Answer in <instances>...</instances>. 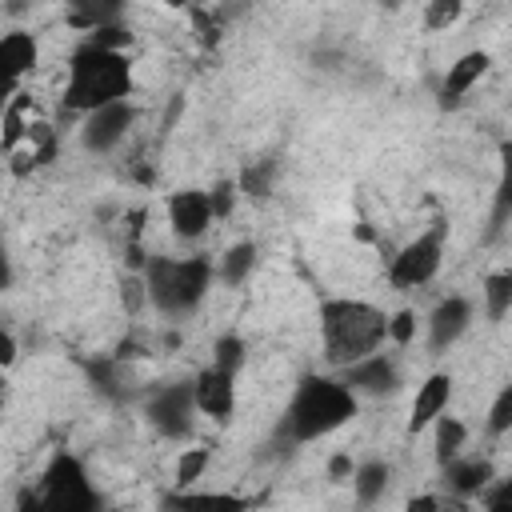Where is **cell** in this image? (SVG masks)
I'll return each instance as SVG.
<instances>
[{
    "instance_id": "cell-15",
    "label": "cell",
    "mask_w": 512,
    "mask_h": 512,
    "mask_svg": "<svg viewBox=\"0 0 512 512\" xmlns=\"http://www.w3.org/2000/svg\"><path fill=\"white\" fill-rule=\"evenodd\" d=\"M488 64H492V56L480 52V48H472V52H464L456 64H448V76H444V84H440V108H456V104L472 92V84L488 72Z\"/></svg>"
},
{
    "instance_id": "cell-6",
    "label": "cell",
    "mask_w": 512,
    "mask_h": 512,
    "mask_svg": "<svg viewBox=\"0 0 512 512\" xmlns=\"http://www.w3.org/2000/svg\"><path fill=\"white\" fill-rule=\"evenodd\" d=\"M444 240H448V224H444V220H436V224L424 228L416 240H408V244L392 256V264H388V284L400 288V292L424 288V284L440 272V264H444Z\"/></svg>"
},
{
    "instance_id": "cell-10",
    "label": "cell",
    "mask_w": 512,
    "mask_h": 512,
    "mask_svg": "<svg viewBox=\"0 0 512 512\" xmlns=\"http://www.w3.org/2000/svg\"><path fill=\"white\" fill-rule=\"evenodd\" d=\"M336 380H340L352 396H392V392L400 388V372H396V364H392L388 356H380V352H372V356L348 364Z\"/></svg>"
},
{
    "instance_id": "cell-25",
    "label": "cell",
    "mask_w": 512,
    "mask_h": 512,
    "mask_svg": "<svg viewBox=\"0 0 512 512\" xmlns=\"http://www.w3.org/2000/svg\"><path fill=\"white\" fill-rule=\"evenodd\" d=\"M244 340L236 336V332H224L216 344H212V368H220V372H228V376H236L240 368H244Z\"/></svg>"
},
{
    "instance_id": "cell-11",
    "label": "cell",
    "mask_w": 512,
    "mask_h": 512,
    "mask_svg": "<svg viewBox=\"0 0 512 512\" xmlns=\"http://www.w3.org/2000/svg\"><path fill=\"white\" fill-rule=\"evenodd\" d=\"M472 328V300L468 296H444L428 316V348L440 356L448 352L464 332Z\"/></svg>"
},
{
    "instance_id": "cell-8",
    "label": "cell",
    "mask_w": 512,
    "mask_h": 512,
    "mask_svg": "<svg viewBox=\"0 0 512 512\" xmlns=\"http://www.w3.org/2000/svg\"><path fill=\"white\" fill-rule=\"evenodd\" d=\"M132 124H136V108H132L128 100L108 104V108H96V112H88V116L80 120V144H84V152H92V156H108V152L132 132Z\"/></svg>"
},
{
    "instance_id": "cell-28",
    "label": "cell",
    "mask_w": 512,
    "mask_h": 512,
    "mask_svg": "<svg viewBox=\"0 0 512 512\" xmlns=\"http://www.w3.org/2000/svg\"><path fill=\"white\" fill-rule=\"evenodd\" d=\"M88 44H96V48H108V52H124V48L132 44V32H128L124 24H104V28L88 32Z\"/></svg>"
},
{
    "instance_id": "cell-22",
    "label": "cell",
    "mask_w": 512,
    "mask_h": 512,
    "mask_svg": "<svg viewBox=\"0 0 512 512\" xmlns=\"http://www.w3.org/2000/svg\"><path fill=\"white\" fill-rule=\"evenodd\" d=\"M480 296H484L488 320H504L512 308V272H488L480 284Z\"/></svg>"
},
{
    "instance_id": "cell-23",
    "label": "cell",
    "mask_w": 512,
    "mask_h": 512,
    "mask_svg": "<svg viewBox=\"0 0 512 512\" xmlns=\"http://www.w3.org/2000/svg\"><path fill=\"white\" fill-rule=\"evenodd\" d=\"M272 180H276V160L264 156V160H252V164L240 172L236 192H244V196H252V200H264V196L272 192Z\"/></svg>"
},
{
    "instance_id": "cell-14",
    "label": "cell",
    "mask_w": 512,
    "mask_h": 512,
    "mask_svg": "<svg viewBox=\"0 0 512 512\" xmlns=\"http://www.w3.org/2000/svg\"><path fill=\"white\" fill-rule=\"evenodd\" d=\"M492 480H496V468H492L488 456H456V460L444 464V488H448L456 500L480 496Z\"/></svg>"
},
{
    "instance_id": "cell-27",
    "label": "cell",
    "mask_w": 512,
    "mask_h": 512,
    "mask_svg": "<svg viewBox=\"0 0 512 512\" xmlns=\"http://www.w3.org/2000/svg\"><path fill=\"white\" fill-rule=\"evenodd\" d=\"M512 428V388H500L492 408H488V432L492 436H504Z\"/></svg>"
},
{
    "instance_id": "cell-3",
    "label": "cell",
    "mask_w": 512,
    "mask_h": 512,
    "mask_svg": "<svg viewBox=\"0 0 512 512\" xmlns=\"http://www.w3.org/2000/svg\"><path fill=\"white\" fill-rule=\"evenodd\" d=\"M132 96V60L124 52H108L96 44H80L68 56V80H64V108L72 112H96L108 104H120Z\"/></svg>"
},
{
    "instance_id": "cell-39",
    "label": "cell",
    "mask_w": 512,
    "mask_h": 512,
    "mask_svg": "<svg viewBox=\"0 0 512 512\" xmlns=\"http://www.w3.org/2000/svg\"><path fill=\"white\" fill-rule=\"evenodd\" d=\"M4 404H8V384H4V376H0V416H4Z\"/></svg>"
},
{
    "instance_id": "cell-38",
    "label": "cell",
    "mask_w": 512,
    "mask_h": 512,
    "mask_svg": "<svg viewBox=\"0 0 512 512\" xmlns=\"http://www.w3.org/2000/svg\"><path fill=\"white\" fill-rule=\"evenodd\" d=\"M8 288H12V256H8V248L0 240V292H8Z\"/></svg>"
},
{
    "instance_id": "cell-34",
    "label": "cell",
    "mask_w": 512,
    "mask_h": 512,
    "mask_svg": "<svg viewBox=\"0 0 512 512\" xmlns=\"http://www.w3.org/2000/svg\"><path fill=\"white\" fill-rule=\"evenodd\" d=\"M352 468H356V464H352V456H348V452L328 456V476H332V480H348V476H352Z\"/></svg>"
},
{
    "instance_id": "cell-33",
    "label": "cell",
    "mask_w": 512,
    "mask_h": 512,
    "mask_svg": "<svg viewBox=\"0 0 512 512\" xmlns=\"http://www.w3.org/2000/svg\"><path fill=\"white\" fill-rule=\"evenodd\" d=\"M192 24L200 28V40H204L208 48H212V44L220 40V24H216V20H212V16L204 12V8H196V12H192Z\"/></svg>"
},
{
    "instance_id": "cell-5",
    "label": "cell",
    "mask_w": 512,
    "mask_h": 512,
    "mask_svg": "<svg viewBox=\"0 0 512 512\" xmlns=\"http://www.w3.org/2000/svg\"><path fill=\"white\" fill-rule=\"evenodd\" d=\"M20 504L28 512H100L104 508L88 468L80 464V456H72L64 448L44 464L40 484L32 492H24Z\"/></svg>"
},
{
    "instance_id": "cell-7",
    "label": "cell",
    "mask_w": 512,
    "mask_h": 512,
    "mask_svg": "<svg viewBox=\"0 0 512 512\" xmlns=\"http://www.w3.org/2000/svg\"><path fill=\"white\" fill-rule=\"evenodd\" d=\"M144 416L164 440H188L196 428V404H192V380H168L156 384L144 396Z\"/></svg>"
},
{
    "instance_id": "cell-35",
    "label": "cell",
    "mask_w": 512,
    "mask_h": 512,
    "mask_svg": "<svg viewBox=\"0 0 512 512\" xmlns=\"http://www.w3.org/2000/svg\"><path fill=\"white\" fill-rule=\"evenodd\" d=\"M444 504H440V496L436 492H420V496H412L408 504H404V512H440Z\"/></svg>"
},
{
    "instance_id": "cell-18",
    "label": "cell",
    "mask_w": 512,
    "mask_h": 512,
    "mask_svg": "<svg viewBox=\"0 0 512 512\" xmlns=\"http://www.w3.org/2000/svg\"><path fill=\"white\" fill-rule=\"evenodd\" d=\"M352 496H356V504H376L388 488H392V468L384 464V460H364V464H356L352 468Z\"/></svg>"
},
{
    "instance_id": "cell-21",
    "label": "cell",
    "mask_w": 512,
    "mask_h": 512,
    "mask_svg": "<svg viewBox=\"0 0 512 512\" xmlns=\"http://www.w3.org/2000/svg\"><path fill=\"white\" fill-rule=\"evenodd\" d=\"M88 376H92V384L104 392V396H112V400H124L128 396V384H132V376H128V368L120 364V360H92L88 364Z\"/></svg>"
},
{
    "instance_id": "cell-36",
    "label": "cell",
    "mask_w": 512,
    "mask_h": 512,
    "mask_svg": "<svg viewBox=\"0 0 512 512\" xmlns=\"http://www.w3.org/2000/svg\"><path fill=\"white\" fill-rule=\"evenodd\" d=\"M16 360V336L8 328H0V368H8Z\"/></svg>"
},
{
    "instance_id": "cell-16",
    "label": "cell",
    "mask_w": 512,
    "mask_h": 512,
    "mask_svg": "<svg viewBox=\"0 0 512 512\" xmlns=\"http://www.w3.org/2000/svg\"><path fill=\"white\" fill-rule=\"evenodd\" d=\"M40 64V44L32 32H4L0 36V76L4 80H24Z\"/></svg>"
},
{
    "instance_id": "cell-32",
    "label": "cell",
    "mask_w": 512,
    "mask_h": 512,
    "mask_svg": "<svg viewBox=\"0 0 512 512\" xmlns=\"http://www.w3.org/2000/svg\"><path fill=\"white\" fill-rule=\"evenodd\" d=\"M120 304H124V312H128V316H136V312H140V308L148 304L140 272H136V276H128V280H120Z\"/></svg>"
},
{
    "instance_id": "cell-9",
    "label": "cell",
    "mask_w": 512,
    "mask_h": 512,
    "mask_svg": "<svg viewBox=\"0 0 512 512\" xmlns=\"http://www.w3.org/2000/svg\"><path fill=\"white\" fill-rule=\"evenodd\" d=\"M192 404L200 416H212L216 424H228L236 412V376L220 372V368H200L192 376Z\"/></svg>"
},
{
    "instance_id": "cell-37",
    "label": "cell",
    "mask_w": 512,
    "mask_h": 512,
    "mask_svg": "<svg viewBox=\"0 0 512 512\" xmlns=\"http://www.w3.org/2000/svg\"><path fill=\"white\" fill-rule=\"evenodd\" d=\"M16 96H20V84H16V80H4V76H0V120H4V112H8V104H12Z\"/></svg>"
},
{
    "instance_id": "cell-1",
    "label": "cell",
    "mask_w": 512,
    "mask_h": 512,
    "mask_svg": "<svg viewBox=\"0 0 512 512\" xmlns=\"http://www.w3.org/2000/svg\"><path fill=\"white\" fill-rule=\"evenodd\" d=\"M356 408H360V400L336 376L308 372L296 380V388L288 396V408L276 424V440L280 444H312V440L344 428L356 416Z\"/></svg>"
},
{
    "instance_id": "cell-30",
    "label": "cell",
    "mask_w": 512,
    "mask_h": 512,
    "mask_svg": "<svg viewBox=\"0 0 512 512\" xmlns=\"http://www.w3.org/2000/svg\"><path fill=\"white\" fill-rule=\"evenodd\" d=\"M388 340L400 344V348H408L416 340V312L412 308H400V312L388 316Z\"/></svg>"
},
{
    "instance_id": "cell-19",
    "label": "cell",
    "mask_w": 512,
    "mask_h": 512,
    "mask_svg": "<svg viewBox=\"0 0 512 512\" xmlns=\"http://www.w3.org/2000/svg\"><path fill=\"white\" fill-rule=\"evenodd\" d=\"M256 244L252 240H240V244H232L224 256H220V264H212V272H216V280L220 284H228V288H236V284H244L248 276H252V268H256Z\"/></svg>"
},
{
    "instance_id": "cell-20",
    "label": "cell",
    "mask_w": 512,
    "mask_h": 512,
    "mask_svg": "<svg viewBox=\"0 0 512 512\" xmlns=\"http://www.w3.org/2000/svg\"><path fill=\"white\" fill-rule=\"evenodd\" d=\"M464 440H468V428H464V420H456V416H448V412L432 420V448H436V460H440V468L464 452Z\"/></svg>"
},
{
    "instance_id": "cell-17",
    "label": "cell",
    "mask_w": 512,
    "mask_h": 512,
    "mask_svg": "<svg viewBox=\"0 0 512 512\" xmlns=\"http://www.w3.org/2000/svg\"><path fill=\"white\" fill-rule=\"evenodd\" d=\"M164 512H248V500L236 492H172Z\"/></svg>"
},
{
    "instance_id": "cell-31",
    "label": "cell",
    "mask_w": 512,
    "mask_h": 512,
    "mask_svg": "<svg viewBox=\"0 0 512 512\" xmlns=\"http://www.w3.org/2000/svg\"><path fill=\"white\" fill-rule=\"evenodd\" d=\"M484 512H512V480H492L484 492Z\"/></svg>"
},
{
    "instance_id": "cell-13",
    "label": "cell",
    "mask_w": 512,
    "mask_h": 512,
    "mask_svg": "<svg viewBox=\"0 0 512 512\" xmlns=\"http://www.w3.org/2000/svg\"><path fill=\"white\" fill-rule=\"evenodd\" d=\"M448 400H452V376L448 372H432L416 388V400H412V412H408V436L432 428V420L448 412Z\"/></svg>"
},
{
    "instance_id": "cell-29",
    "label": "cell",
    "mask_w": 512,
    "mask_h": 512,
    "mask_svg": "<svg viewBox=\"0 0 512 512\" xmlns=\"http://www.w3.org/2000/svg\"><path fill=\"white\" fill-rule=\"evenodd\" d=\"M236 180H216L212 188H208V204H212V220H220V216H232V208H236Z\"/></svg>"
},
{
    "instance_id": "cell-26",
    "label": "cell",
    "mask_w": 512,
    "mask_h": 512,
    "mask_svg": "<svg viewBox=\"0 0 512 512\" xmlns=\"http://www.w3.org/2000/svg\"><path fill=\"white\" fill-rule=\"evenodd\" d=\"M460 12H464V4H460V0H432V4L424 8V24H428L432 32H440V28L456 24V20H460Z\"/></svg>"
},
{
    "instance_id": "cell-24",
    "label": "cell",
    "mask_w": 512,
    "mask_h": 512,
    "mask_svg": "<svg viewBox=\"0 0 512 512\" xmlns=\"http://www.w3.org/2000/svg\"><path fill=\"white\" fill-rule=\"evenodd\" d=\"M208 460H212V452H208L204 444H192V448H184V452H180V460H176V472H172V480H176V492H192V484L204 476Z\"/></svg>"
},
{
    "instance_id": "cell-12",
    "label": "cell",
    "mask_w": 512,
    "mask_h": 512,
    "mask_svg": "<svg viewBox=\"0 0 512 512\" xmlns=\"http://www.w3.org/2000/svg\"><path fill=\"white\" fill-rule=\"evenodd\" d=\"M168 224L180 240H200L212 224V204H208V192L200 188H180L168 196Z\"/></svg>"
},
{
    "instance_id": "cell-2",
    "label": "cell",
    "mask_w": 512,
    "mask_h": 512,
    "mask_svg": "<svg viewBox=\"0 0 512 512\" xmlns=\"http://www.w3.org/2000/svg\"><path fill=\"white\" fill-rule=\"evenodd\" d=\"M384 340H388L384 308L368 300H352V296H332L320 304V348L332 368L344 372L348 364L380 352Z\"/></svg>"
},
{
    "instance_id": "cell-4",
    "label": "cell",
    "mask_w": 512,
    "mask_h": 512,
    "mask_svg": "<svg viewBox=\"0 0 512 512\" xmlns=\"http://www.w3.org/2000/svg\"><path fill=\"white\" fill-rule=\"evenodd\" d=\"M212 260L208 256H148L140 268L144 296L160 316H188L212 288Z\"/></svg>"
}]
</instances>
